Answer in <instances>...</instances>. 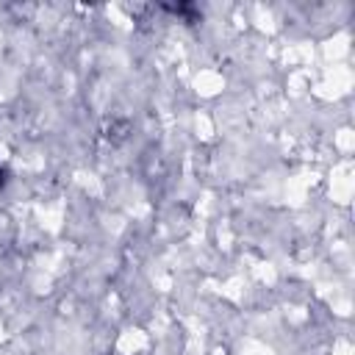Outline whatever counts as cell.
<instances>
[{
  "mask_svg": "<svg viewBox=\"0 0 355 355\" xmlns=\"http://www.w3.org/2000/svg\"><path fill=\"white\" fill-rule=\"evenodd\" d=\"M166 11H172V14H178L183 22H189V25H194V22H200L202 19V14H200V8L194 6V3H178V6H164Z\"/></svg>",
  "mask_w": 355,
  "mask_h": 355,
  "instance_id": "6da1fadb",
  "label": "cell"
},
{
  "mask_svg": "<svg viewBox=\"0 0 355 355\" xmlns=\"http://www.w3.org/2000/svg\"><path fill=\"white\" fill-rule=\"evenodd\" d=\"M6 183H8V169H6V166H0V189H3Z\"/></svg>",
  "mask_w": 355,
  "mask_h": 355,
  "instance_id": "7a4b0ae2",
  "label": "cell"
}]
</instances>
